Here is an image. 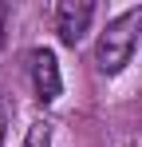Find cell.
Listing matches in <instances>:
<instances>
[{"label": "cell", "instance_id": "6da1fadb", "mask_svg": "<svg viewBox=\"0 0 142 147\" xmlns=\"http://www.w3.org/2000/svg\"><path fill=\"white\" fill-rule=\"evenodd\" d=\"M138 36H142V8H126L118 12L111 24L99 32V44H95V64L103 76H118L130 56L138 48Z\"/></svg>", "mask_w": 142, "mask_h": 147}, {"label": "cell", "instance_id": "7a4b0ae2", "mask_svg": "<svg viewBox=\"0 0 142 147\" xmlns=\"http://www.w3.org/2000/svg\"><path fill=\"white\" fill-rule=\"evenodd\" d=\"M28 72H32V88H36V99L40 103H55L63 96V76H59V60L51 48H36L28 56Z\"/></svg>", "mask_w": 142, "mask_h": 147}, {"label": "cell", "instance_id": "3957f363", "mask_svg": "<svg viewBox=\"0 0 142 147\" xmlns=\"http://www.w3.org/2000/svg\"><path fill=\"white\" fill-rule=\"evenodd\" d=\"M51 20H55L59 40H63L67 48H75V44H83V36H87V28H91V20H95V4H75V0H63V4H55Z\"/></svg>", "mask_w": 142, "mask_h": 147}, {"label": "cell", "instance_id": "277c9868", "mask_svg": "<svg viewBox=\"0 0 142 147\" xmlns=\"http://www.w3.org/2000/svg\"><path fill=\"white\" fill-rule=\"evenodd\" d=\"M51 139H55V123L51 119H36L28 127V135H24L20 147H51Z\"/></svg>", "mask_w": 142, "mask_h": 147}, {"label": "cell", "instance_id": "5b68a950", "mask_svg": "<svg viewBox=\"0 0 142 147\" xmlns=\"http://www.w3.org/2000/svg\"><path fill=\"white\" fill-rule=\"evenodd\" d=\"M4 127H8V103L0 96V147H4Z\"/></svg>", "mask_w": 142, "mask_h": 147}, {"label": "cell", "instance_id": "8992f818", "mask_svg": "<svg viewBox=\"0 0 142 147\" xmlns=\"http://www.w3.org/2000/svg\"><path fill=\"white\" fill-rule=\"evenodd\" d=\"M4 24H8V12L0 8V44H4Z\"/></svg>", "mask_w": 142, "mask_h": 147}]
</instances>
